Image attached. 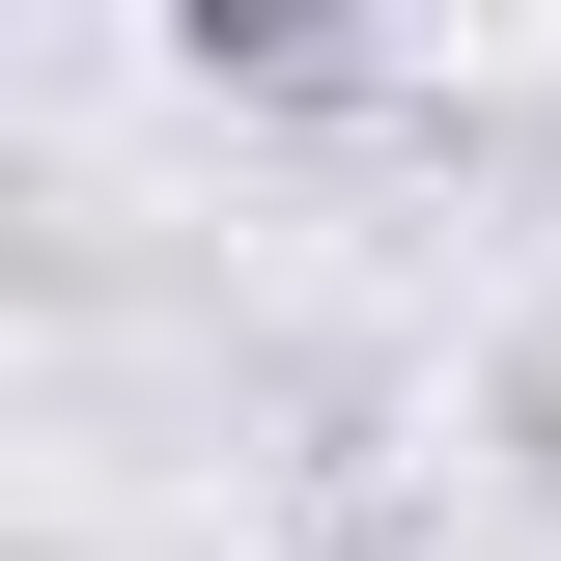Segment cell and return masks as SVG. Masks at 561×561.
Returning <instances> with one entry per match:
<instances>
[{"label": "cell", "mask_w": 561, "mask_h": 561, "mask_svg": "<svg viewBox=\"0 0 561 561\" xmlns=\"http://www.w3.org/2000/svg\"><path fill=\"white\" fill-rule=\"evenodd\" d=\"M28 561H84V534H28Z\"/></svg>", "instance_id": "cell-1"}]
</instances>
